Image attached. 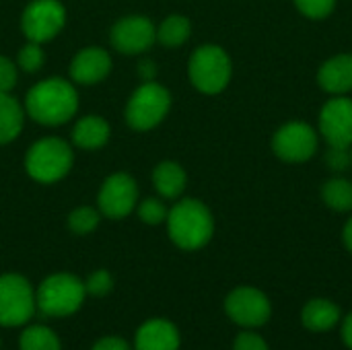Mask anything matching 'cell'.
Here are the masks:
<instances>
[{
  "label": "cell",
  "mask_w": 352,
  "mask_h": 350,
  "mask_svg": "<svg viewBox=\"0 0 352 350\" xmlns=\"http://www.w3.org/2000/svg\"><path fill=\"white\" fill-rule=\"evenodd\" d=\"M29 116L45 126H58L68 122L78 107V95L64 78H47L37 83L27 93Z\"/></svg>",
  "instance_id": "1"
},
{
  "label": "cell",
  "mask_w": 352,
  "mask_h": 350,
  "mask_svg": "<svg viewBox=\"0 0 352 350\" xmlns=\"http://www.w3.org/2000/svg\"><path fill=\"white\" fill-rule=\"evenodd\" d=\"M167 231L171 241L188 252L204 248L212 233L214 221L210 210L200 200H182L167 212Z\"/></svg>",
  "instance_id": "2"
},
{
  "label": "cell",
  "mask_w": 352,
  "mask_h": 350,
  "mask_svg": "<svg viewBox=\"0 0 352 350\" xmlns=\"http://www.w3.org/2000/svg\"><path fill=\"white\" fill-rule=\"evenodd\" d=\"M85 283L68 272L47 276L35 291L37 309L47 318H68L85 303Z\"/></svg>",
  "instance_id": "3"
},
{
  "label": "cell",
  "mask_w": 352,
  "mask_h": 350,
  "mask_svg": "<svg viewBox=\"0 0 352 350\" xmlns=\"http://www.w3.org/2000/svg\"><path fill=\"white\" fill-rule=\"evenodd\" d=\"M25 167L35 182L54 184L70 171L72 151L60 138H41L29 149Z\"/></svg>",
  "instance_id": "4"
},
{
  "label": "cell",
  "mask_w": 352,
  "mask_h": 350,
  "mask_svg": "<svg viewBox=\"0 0 352 350\" xmlns=\"http://www.w3.org/2000/svg\"><path fill=\"white\" fill-rule=\"evenodd\" d=\"M188 72L192 85L198 91L206 95H217L231 80V60L223 47L202 45L192 54Z\"/></svg>",
  "instance_id": "5"
},
{
  "label": "cell",
  "mask_w": 352,
  "mask_h": 350,
  "mask_svg": "<svg viewBox=\"0 0 352 350\" xmlns=\"http://www.w3.org/2000/svg\"><path fill=\"white\" fill-rule=\"evenodd\" d=\"M37 309L35 291L31 283L21 274L0 276V326L16 328L29 324Z\"/></svg>",
  "instance_id": "6"
},
{
  "label": "cell",
  "mask_w": 352,
  "mask_h": 350,
  "mask_svg": "<svg viewBox=\"0 0 352 350\" xmlns=\"http://www.w3.org/2000/svg\"><path fill=\"white\" fill-rule=\"evenodd\" d=\"M169 105H171L169 91L148 80L140 85L130 97L126 107V120L134 130H151L167 116Z\"/></svg>",
  "instance_id": "7"
},
{
  "label": "cell",
  "mask_w": 352,
  "mask_h": 350,
  "mask_svg": "<svg viewBox=\"0 0 352 350\" xmlns=\"http://www.w3.org/2000/svg\"><path fill=\"white\" fill-rule=\"evenodd\" d=\"M225 314L231 322L245 330L264 326L272 316L268 297L256 287H237L225 299Z\"/></svg>",
  "instance_id": "8"
},
{
  "label": "cell",
  "mask_w": 352,
  "mask_h": 350,
  "mask_svg": "<svg viewBox=\"0 0 352 350\" xmlns=\"http://www.w3.org/2000/svg\"><path fill=\"white\" fill-rule=\"evenodd\" d=\"M66 23V10L58 0H33L23 12L21 27L29 41L43 43L54 39Z\"/></svg>",
  "instance_id": "9"
},
{
  "label": "cell",
  "mask_w": 352,
  "mask_h": 350,
  "mask_svg": "<svg viewBox=\"0 0 352 350\" xmlns=\"http://www.w3.org/2000/svg\"><path fill=\"white\" fill-rule=\"evenodd\" d=\"M272 151L287 163H303L316 155L318 134L303 122H289L274 134Z\"/></svg>",
  "instance_id": "10"
},
{
  "label": "cell",
  "mask_w": 352,
  "mask_h": 350,
  "mask_svg": "<svg viewBox=\"0 0 352 350\" xmlns=\"http://www.w3.org/2000/svg\"><path fill=\"white\" fill-rule=\"evenodd\" d=\"M320 132L332 149L352 146V101L346 97L330 99L320 111Z\"/></svg>",
  "instance_id": "11"
},
{
  "label": "cell",
  "mask_w": 352,
  "mask_h": 350,
  "mask_svg": "<svg viewBox=\"0 0 352 350\" xmlns=\"http://www.w3.org/2000/svg\"><path fill=\"white\" fill-rule=\"evenodd\" d=\"M136 198V182L128 173H113L99 190V210L107 219H124L132 212Z\"/></svg>",
  "instance_id": "12"
},
{
  "label": "cell",
  "mask_w": 352,
  "mask_h": 350,
  "mask_svg": "<svg viewBox=\"0 0 352 350\" xmlns=\"http://www.w3.org/2000/svg\"><path fill=\"white\" fill-rule=\"evenodd\" d=\"M157 39V31L146 17H124L111 29V45L122 54H140Z\"/></svg>",
  "instance_id": "13"
},
{
  "label": "cell",
  "mask_w": 352,
  "mask_h": 350,
  "mask_svg": "<svg viewBox=\"0 0 352 350\" xmlns=\"http://www.w3.org/2000/svg\"><path fill=\"white\" fill-rule=\"evenodd\" d=\"M179 330L163 318L146 320L134 336V350H179Z\"/></svg>",
  "instance_id": "14"
},
{
  "label": "cell",
  "mask_w": 352,
  "mask_h": 350,
  "mask_svg": "<svg viewBox=\"0 0 352 350\" xmlns=\"http://www.w3.org/2000/svg\"><path fill=\"white\" fill-rule=\"evenodd\" d=\"M111 70V58L101 47H87L80 50L72 64H70V76L78 85H93L103 80Z\"/></svg>",
  "instance_id": "15"
},
{
  "label": "cell",
  "mask_w": 352,
  "mask_h": 350,
  "mask_svg": "<svg viewBox=\"0 0 352 350\" xmlns=\"http://www.w3.org/2000/svg\"><path fill=\"white\" fill-rule=\"evenodd\" d=\"M318 83L332 95L352 91V54H340L324 62L318 72Z\"/></svg>",
  "instance_id": "16"
},
{
  "label": "cell",
  "mask_w": 352,
  "mask_h": 350,
  "mask_svg": "<svg viewBox=\"0 0 352 350\" xmlns=\"http://www.w3.org/2000/svg\"><path fill=\"white\" fill-rule=\"evenodd\" d=\"M301 322L311 332H328L340 322V307L330 299H311L301 311Z\"/></svg>",
  "instance_id": "17"
},
{
  "label": "cell",
  "mask_w": 352,
  "mask_h": 350,
  "mask_svg": "<svg viewBox=\"0 0 352 350\" xmlns=\"http://www.w3.org/2000/svg\"><path fill=\"white\" fill-rule=\"evenodd\" d=\"M109 138V124L99 118V116H87L82 120H78V124L72 130V140L76 146L93 151L99 149L107 142Z\"/></svg>",
  "instance_id": "18"
},
{
  "label": "cell",
  "mask_w": 352,
  "mask_h": 350,
  "mask_svg": "<svg viewBox=\"0 0 352 350\" xmlns=\"http://www.w3.org/2000/svg\"><path fill=\"white\" fill-rule=\"evenodd\" d=\"M153 184L163 198H177L186 188V171L173 161H163L153 171Z\"/></svg>",
  "instance_id": "19"
},
{
  "label": "cell",
  "mask_w": 352,
  "mask_h": 350,
  "mask_svg": "<svg viewBox=\"0 0 352 350\" xmlns=\"http://www.w3.org/2000/svg\"><path fill=\"white\" fill-rule=\"evenodd\" d=\"M21 128H23L21 105L8 93H0V144L14 140Z\"/></svg>",
  "instance_id": "20"
},
{
  "label": "cell",
  "mask_w": 352,
  "mask_h": 350,
  "mask_svg": "<svg viewBox=\"0 0 352 350\" xmlns=\"http://www.w3.org/2000/svg\"><path fill=\"white\" fill-rule=\"evenodd\" d=\"M324 202L336 212L352 210V182L344 177H332L322 188Z\"/></svg>",
  "instance_id": "21"
},
{
  "label": "cell",
  "mask_w": 352,
  "mask_h": 350,
  "mask_svg": "<svg viewBox=\"0 0 352 350\" xmlns=\"http://www.w3.org/2000/svg\"><path fill=\"white\" fill-rule=\"evenodd\" d=\"M21 350H62L58 334L47 326H27L19 338Z\"/></svg>",
  "instance_id": "22"
},
{
  "label": "cell",
  "mask_w": 352,
  "mask_h": 350,
  "mask_svg": "<svg viewBox=\"0 0 352 350\" xmlns=\"http://www.w3.org/2000/svg\"><path fill=\"white\" fill-rule=\"evenodd\" d=\"M190 31H192V25L186 17L171 14L161 23V27L157 31V39L167 47H177L190 37Z\"/></svg>",
  "instance_id": "23"
},
{
  "label": "cell",
  "mask_w": 352,
  "mask_h": 350,
  "mask_svg": "<svg viewBox=\"0 0 352 350\" xmlns=\"http://www.w3.org/2000/svg\"><path fill=\"white\" fill-rule=\"evenodd\" d=\"M97 225H99V212L91 206H80V208L72 210L68 217V227L76 235H87V233L95 231Z\"/></svg>",
  "instance_id": "24"
},
{
  "label": "cell",
  "mask_w": 352,
  "mask_h": 350,
  "mask_svg": "<svg viewBox=\"0 0 352 350\" xmlns=\"http://www.w3.org/2000/svg\"><path fill=\"white\" fill-rule=\"evenodd\" d=\"M138 217L142 223L146 225H159L163 221H167V208L161 200L157 198H146L140 208H138Z\"/></svg>",
  "instance_id": "25"
},
{
  "label": "cell",
  "mask_w": 352,
  "mask_h": 350,
  "mask_svg": "<svg viewBox=\"0 0 352 350\" xmlns=\"http://www.w3.org/2000/svg\"><path fill=\"white\" fill-rule=\"evenodd\" d=\"M111 289H113V278L107 270H95L85 283V291L91 297H105L109 295Z\"/></svg>",
  "instance_id": "26"
},
{
  "label": "cell",
  "mask_w": 352,
  "mask_h": 350,
  "mask_svg": "<svg viewBox=\"0 0 352 350\" xmlns=\"http://www.w3.org/2000/svg\"><path fill=\"white\" fill-rule=\"evenodd\" d=\"M43 50L39 47V43L31 41L27 43L21 52H19V66L25 70V72H35L43 66Z\"/></svg>",
  "instance_id": "27"
},
{
  "label": "cell",
  "mask_w": 352,
  "mask_h": 350,
  "mask_svg": "<svg viewBox=\"0 0 352 350\" xmlns=\"http://www.w3.org/2000/svg\"><path fill=\"white\" fill-rule=\"evenodd\" d=\"M297 8L307 17V19H326L334 6H336V0H295Z\"/></svg>",
  "instance_id": "28"
},
{
  "label": "cell",
  "mask_w": 352,
  "mask_h": 350,
  "mask_svg": "<svg viewBox=\"0 0 352 350\" xmlns=\"http://www.w3.org/2000/svg\"><path fill=\"white\" fill-rule=\"evenodd\" d=\"M233 350H270V349H268L266 340H264L260 334H256V332H252V330H245V332H241V334L235 338V342H233Z\"/></svg>",
  "instance_id": "29"
},
{
  "label": "cell",
  "mask_w": 352,
  "mask_h": 350,
  "mask_svg": "<svg viewBox=\"0 0 352 350\" xmlns=\"http://www.w3.org/2000/svg\"><path fill=\"white\" fill-rule=\"evenodd\" d=\"M326 163H328V167L334 169V171H344V169H349V165L352 163V157L351 153H349V149H332V146H330V151H328V155H326Z\"/></svg>",
  "instance_id": "30"
},
{
  "label": "cell",
  "mask_w": 352,
  "mask_h": 350,
  "mask_svg": "<svg viewBox=\"0 0 352 350\" xmlns=\"http://www.w3.org/2000/svg\"><path fill=\"white\" fill-rule=\"evenodd\" d=\"M14 83H16L14 64L8 58L0 56V93H8L14 87Z\"/></svg>",
  "instance_id": "31"
},
{
  "label": "cell",
  "mask_w": 352,
  "mask_h": 350,
  "mask_svg": "<svg viewBox=\"0 0 352 350\" xmlns=\"http://www.w3.org/2000/svg\"><path fill=\"white\" fill-rule=\"evenodd\" d=\"M91 350H132V347L122 336H103L93 344Z\"/></svg>",
  "instance_id": "32"
},
{
  "label": "cell",
  "mask_w": 352,
  "mask_h": 350,
  "mask_svg": "<svg viewBox=\"0 0 352 350\" xmlns=\"http://www.w3.org/2000/svg\"><path fill=\"white\" fill-rule=\"evenodd\" d=\"M138 68H140L138 72H140V76H142V80H144V83L153 80V78H155V74H157V68H155V62H153V60H142Z\"/></svg>",
  "instance_id": "33"
},
{
  "label": "cell",
  "mask_w": 352,
  "mask_h": 350,
  "mask_svg": "<svg viewBox=\"0 0 352 350\" xmlns=\"http://www.w3.org/2000/svg\"><path fill=\"white\" fill-rule=\"evenodd\" d=\"M342 340L352 350V314L344 320V324H342Z\"/></svg>",
  "instance_id": "34"
},
{
  "label": "cell",
  "mask_w": 352,
  "mask_h": 350,
  "mask_svg": "<svg viewBox=\"0 0 352 350\" xmlns=\"http://www.w3.org/2000/svg\"><path fill=\"white\" fill-rule=\"evenodd\" d=\"M342 237H344V245H346V250L352 254V219H349V223L344 225V233H342Z\"/></svg>",
  "instance_id": "35"
},
{
  "label": "cell",
  "mask_w": 352,
  "mask_h": 350,
  "mask_svg": "<svg viewBox=\"0 0 352 350\" xmlns=\"http://www.w3.org/2000/svg\"><path fill=\"white\" fill-rule=\"evenodd\" d=\"M351 157H352V153H351Z\"/></svg>",
  "instance_id": "36"
}]
</instances>
